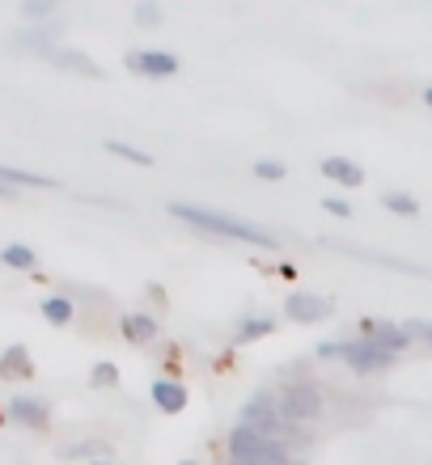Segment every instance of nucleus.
<instances>
[{
	"label": "nucleus",
	"instance_id": "nucleus-1",
	"mask_svg": "<svg viewBox=\"0 0 432 465\" xmlns=\"http://www.w3.org/2000/svg\"><path fill=\"white\" fill-rule=\"evenodd\" d=\"M170 216L199 232H208V237H225V242H246V245H259V250H276V245H280V237H276L272 229H263V224L246 221V216H229V212H221V208L170 203Z\"/></svg>",
	"mask_w": 432,
	"mask_h": 465
},
{
	"label": "nucleus",
	"instance_id": "nucleus-2",
	"mask_svg": "<svg viewBox=\"0 0 432 465\" xmlns=\"http://www.w3.org/2000/svg\"><path fill=\"white\" fill-rule=\"evenodd\" d=\"M237 428L259 431V436H267V440L285 444L288 436L296 431V423L285 415V406H280V398H276V393H255V398H246V406H242Z\"/></svg>",
	"mask_w": 432,
	"mask_h": 465
},
{
	"label": "nucleus",
	"instance_id": "nucleus-3",
	"mask_svg": "<svg viewBox=\"0 0 432 465\" xmlns=\"http://www.w3.org/2000/svg\"><path fill=\"white\" fill-rule=\"evenodd\" d=\"M318 360H344L352 372H390L398 355L377 347L373 339H344V343H318Z\"/></svg>",
	"mask_w": 432,
	"mask_h": 465
},
{
	"label": "nucleus",
	"instance_id": "nucleus-4",
	"mask_svg": "<svg viewBox=\"0 0 432 465\" xmlns=\"http://www.w3.org/2000/svg\"><path fill=\"white\" fill-rule=\"evenodd\" d=\"M229 465H293V453H288V444L280 440H267L259 431H246V428H234L229 431Z\"/></svg>",
	"mask_w": 432,
	"mask_h": 465
},
{
	"label": "nucleus",
	"instance_id": "nucleus-5",
	"mask_svg": "<svg viewBox=\"0 0 432 465\" xmlns=\"http://www.w3.org/2000/svg\"><path fill=\"white\" fill-rule=\"evenodd\" d=\"M276 398H280L285 415L293 419L296 428H301V423H318V419L327 415V398H322V390H318V385H314L309 377H293V381H285Z\"/></svg>",
	"mask_w": 432,
	"mask_h": 465
},
{
	"label": "nucleus",
	"instance_id": "nucleus-6",
	"mask_svg": "<svg viewBox=\"0 0 432 465\" xmlns=\"http://www.w3.org/2000/svg\"><path fill=\"white\" fill-rule=\"evenodd\" d=\"M335 313V305L318 292H293L285 305V318L296 322V326H314V322H327Z\"/></svg>",
	"mask_w": 432,
	"mask_h": 465
},
{
	"label": "nucleus",
	"instance_id": "nucleus-7",
	"mask_svg": "<svg viewBox=\"0 0 432 465\" xmlns=\"http://www.w3.org/2000/svg\"><path fill=\"white\" fill-rule=\"evenodd\" d=\"M360 339H373V343L386 347L390 355H403L411 347V331H407V326H395V322H382V318H365V322H360Z\"/></svg>",
	"mask_w": 432,
	"mask_h": 465
},
{
	"label": "nucleus",
	"instance_id": "nucleus-8",
	"mask_svg": "<svg viewBox=\"0 0 432 465\" xmlns=\"http://www.w3.org/2000/svg\"><path fill=\"white\" fill-rule=\"evenodd\" d=\"M127 68L136 76L166 81V76H174L183 64H178V55H170V51H127Z\"/></svg>",
	"mask_w": 432,
	"mask_h": 465
},
{
	"label": "nucleus",
	"instance_id": "nucleus-9",
	"mask_svg": "<svg viewBox=\"0 0 432 465\" xmlns=\"http://www.w3.org/2000/svg\"><path fill=\"white\" fill-rule=\"evenodd\" d=\"M5 411H9L13 423H22V428H35V431H43V428L51 423V406L43 402V398H13Z\"/></svg>",
	"mask_w": 432,
	"mask_h": 465
},
{
	"label": "nucleus",
	"instance_id": "nucleus-10",
	"mask_svg": "<svg viewBox=\"0 0 432 465\" xmlns=\"http://www.w3.org/2000/svg\"><path fill=\"white\" fill-rule=\"evenodd\" d=\"M153 402H157V411H166V415H178V411H186L191 393H186V385H178V381L157 377L153 381Z\"/></svg>",
	"mask_w": 432,
	"mask_h": 465
},
{
	"label": "nucleus",
	"instance_id": "nucleus-11",
	"mask_svg": "<svg viewBox=\"0 0 432 465\" xmlns=\"http://www.w3.org/2000/svg\"><path fill=\"white\" fill-rule=\"evenodd\" d=\"M119 331H124L127 343H153V339H157V318H148V313H124Z\"/></svg>",
	"mask_w": 432,
	"mask_h": 465
},
{
	"label": "nucleus",
	"instance_id": "nucleus-12",
	"mask_svg": "<svg viewBox=\"0 0 432 465\" xmlns=\"http://www.w3.org/2000/svg\"><path fill=\"white\" fill-rule=\"evenodd\" d=\"M322 173H327L331 183H339V186H360L365 183V170H360L357 161H347V157H327L322 161Z\"/></svg>",
	"mask_w": 432,
	"mask_h": 465
},
{
	"label": "nucleus",
	"instance_id": "nucleus-13",
	"mask_svg": "<svg viewBox=\"0 0 432 465\" xmlns=\"http://www.w3.org/2000/svg\"><path fill=\"white\" fill-rule=\"evenodd\" d=\"M272 331H276V318H267V313H250V318L237 322L234 343H259V339H267Z\"/></svg>",
	"mask_w": 432,
	"mask_h": 465
},
{
	"label": "nucleus",
	"instance_id": "nucleus-14",
	"mask_svg": "<svg viewBox=\"0 0 432 465\" xmlns=\"http://www.w3.org/2000/svg\"><path fill=\"white\" fill-rule=\"evenodd\" d=\"M30 372H35V364H30V351L22 343L0 355V377H30Z\"/></svg>",
	"mask_w": 432,
	"mask_h": 465
},
{
	"label": "nucleus",
	"instance_id": "nucleus-15",
	"mask_svg": "<svg viewBox=\"0 0 432 465\" xmlns=\"http://www.w3.org/2000/svg\"><path fill=\"white\" fill-rule=\"evenodd\" d=\"M51 60L60 64V68H68V73H81V76H102V68L94 60H89L85 51H51Z\"/></svg>",
	"mask_w": 432,
	"mask_h": 465
},
{
	"label": "nucleus",
	"instance_id": "nucleus-16",
	"mask_svg": "<svg viewBox=\"0 0 432 465\" xmlns=\"http://www.w3.org/2000/svg\"><path fill=\"white\" fill-rule=\"evenodd\" d=\"M0 186H55V178H47V173H30V170H9V165H0Z\"/></svg>",
	"mask_w": 432,
	"mask_h": 465
},
{
	"label": "nucleus",
	"instance_id": "nucleus-17",
	"mask_svg": "<svg viewBox=\"0 0 432 465\" xmlns=\"http://www.w3.org/2000/svg\"><path fill=\"white\" fill-rule=\"evenodd\" d=\"M0 262L13 267V271H35L38 254L30 250V245H5V250H0Z\"/></svg>",
	"mask_w": 432,
	"mask_h": 465
},
{
	"label": "nucleus",
	"instance_id": "nucleus-18",
	"mask_svg": "<svg viewBox=\"0 0 432 465\" xmlns=\"http://www.w3.org/2000/svg\"><path fill=\"white\" fill-rule=\"evenodd\" d=\"M73 301H68V296H47V301H43V318L51 322V326H68V322H73Z\"/></svg>",
	"mask_w": 432,
	"mask_h": 465
},
{
	"label": "nucleus",
	"instance_id": "nucleus-19",
	"mask_svg": "<svg viewBox=\"0 0 432 465\" xmlns=\"http://www.w3.org/2000/svg\"><path fill=\"white\" fill-rule=\"evenodd\" d=\"M106 153L111 157H124V161H132V165H153V157H148L145 148H132V144H124V140H106Z\"/></svg>",
	"mask_w": 432,
	"mask_h": 465
},
{
	"label": "nucleus",
	"instance_id": "nucleus-20",
	"mask_svg": "<svg viewBox=\"0 0 432 465\" xmlns=\"http://www.w3.org/2000/svg\"><path fill=\"white\" fill-rule=\"evenodd\" d=\"M382 208L395 212V216H420V203L411 195H403V191H390V195H382Z\"/></svg>",
	"mask_w": 432,
	"mask_h": 465
},
{
	"label": "nucleus",
	"instance_id": "nucleus-21",
	"mask_svg": "<svg viewBox=\"0 0 432 465\" xmlns=\"http://www.w3.org/2000/svg\"><path fill=\"white\" fill-rule=\"evenodd\" d=\"M285 165L280 161H255V178H263V183H280L285 178Z\"/></svg>",
	"mask_w": 432,
	"mask_h": 465
},
{
	"label": "nucleus",
	"instance_id": "nucleus-22",
	"mask_svg": "<svg viewBox=\"0 0 432 465\" xmlns=\"http://www.w3.org/2000/svg\"><path fill=\"white\" fill-rule=\"evenodd\" d=\"M51 13H55V5H51V0H25V5H22V17H30V22L51 17Z\"/></svg>",
	"mask_w": 432,
	"mask_h": 465
},
{
	"label": "nucleus",
	"instance_id": "nucleus-23",
	"mask_svg": "<svg viewBox=\"0 0 432 465\" xmlns=\"http://www.w3.org/2000/svg\"><path fill=\"white\" fill-rule=\"evenodd\" d=\"M89 381H94V385H102V390H111V385H119V368H115V364H98Z\"/></svg>",
	"mask_w": 432,
	"mask_h": 465
},
{
	"label": "nucleus",
	"instance_id": "nucleus-24",
	"mask_svg": "<svg viewBox=\"0 0 432 465\" xmlns=\"http://www.w3.org/2000/svg\"><path fill=\"white\" fill-rule=\"evenodd\" d=\"M136 22H140V25H157V22H161V9L145 0V5H136Z\"/></svg>",
	"mask_w": 432,
	"mask_h": 465
},
{
	"label": "nucleus",
	"instance_id": "nucleus-25",
	"mask_svg": "<svg viewBox=\"0 0 432 465\" xmlns=\"http://www.w3.org/2000/svg\"><path fill=\"white\" fill-rule=\"evenodd\" d=\"M322 208L331 212V216H339V221H347V216H352V203H347V199H322Z\"/></svg>",
	"mask_w": 432,
	"mask_h": 465
},
{
	"label": "nucleus",
	"instance_id": "nucleus-26",
	"mask_svg": "<svg viewBox=\"0 0 432 465\" xmlns=\"http://www.w3.org/2000/svg\"><path fill=\"white\" fill-rule=\"evenodd\" d=\"M424 102H428V111H432V85H428V89H424Z\"/></svg>",
	"mask_w": 432,
	"mask_h": 465
},
{
	"label": "nucleus",
	"instance_id": "nucleus-27",
	"mask_svg": "<svg viewBox=\"0 0 432 465\" xmlns=\"http://www.w3.org/2000/svg\"><path fill=\"white\" fill-rule=\"evenodd\" d=\"M5 195H13V191H9V186H0V199H5Z\"/></svg>",
	"mask_w": 432,
	"mask_h": 465
},
{
	"label": "nucleus",
	"instance_id": "nucleus-28",
	"mask_svg": "<svg viewBox=\"0 0 432 465\" xmlns=\"http://www.w3.org/2000/svg\"><path fill=\"white\" fill-rule=\"evenodd\" d=\"M89 465H115V461H89Z\"/></svg>",
	"mask_w": 432,
	"mask_h": 465
},
{
	"label": "nucleus",
	"instance_id": "nucleus-29",
	"mask_svg": "<svg viewBox=\"0 0 432 465\" xmlns=\"http://www.w3.org/2000/svg\"><path fill=\"white\" fill-rule=\"evenodd\" d=\"M178 465H199V461H178Z\"/></svg>",
	"mask_w": 432,
	"mask_h": 465
}]
</instances>
